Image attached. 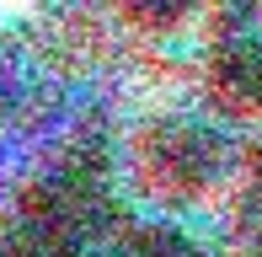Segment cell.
<instances>
[{
  "label": "cell",
  "instance_id": "cell-1",
  "mask_svg": "<svg viewBox=\"0 0 262 257\" xmlns=\"http://www.w3.org/2000/svg\"><path fill=\"white\" fill-rule=\"evenodd\" d=\"M128 188L156 209H198L230 177V139L198 113H156L128 134Z\"/></svg>",
  "mask_w": 262,
  "mask_h": 257
},
{
  "label": "cell",
  "instance_id": "cell-2",
  "mask_svg": "<svg viewBox=\"0 0 262 257\" xmlns=\"http://www.w3.org/2000/svg\"><path fill=\"white\" fill-rule=\"evenodd\" d=\"M204 80H209V97L220 102L225 113L257 118L262 113V38L235 32V38L214 43V54L204 65Z\"/></svg>",
  "mask_w": 262,
  "mask_h": 257
},
{
  "label": "cell",
  "instance_id": "cell-3",
  "mask_svg": "<svg viewBox=\"0 0 262 257\" xmlns=\"http://www.w3.org/2000/svg\"><path fill=\"white\" fill-rule=\"evenodd\" d=\"M128 22H145V27H182L193 6H123Z\"/></svg>",
  "mask_w": 262,
  "mask_h": 257
}]
</instances>
